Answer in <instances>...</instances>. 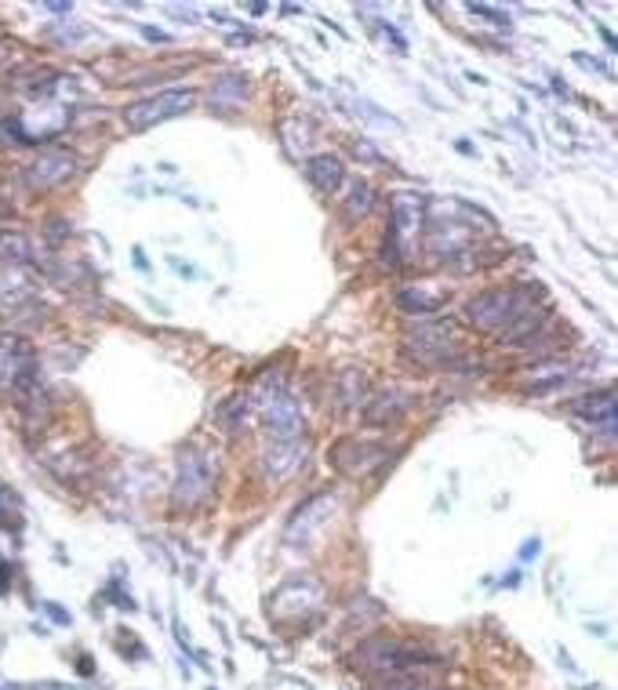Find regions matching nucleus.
Returning a JSON list of instances; mask_svg holds the SVG:
<instances>
[{
	"mask_svg": "<svg viewBox=\"0 0 618 690\" xmlns=\"http://www.w3.org/2000/svg\"><path fill=\"white\" fill-rule=\"evenodd\" d=\"M393 459V451L386 448V443H379V440H364V437H346V440H338L332 443V465L342 476H371L375 470H382Z\"/></svg>",
	"mask_w": 618,
	"mask_h": 690,
	"instance_id": "obj_6",
	"label": "nucleus"
},
{
	"mask_svg": "<svg viewBox=\"0 0 618 690\" xmlns=\"http://www.w3.org/2000/svg\"><path fill=\"white\" fill-rule=\"evenodd\" d=\"M353 154H357V157H364V160H375V163H382V157H379L371 146H353Z\"/></svg>",
	"mask_w": 618,
	"mask_h": 690,
	"instance_id": "obj_22",
	"label": "nucleus"
},
{
	"mask_svg": "<svg viewBox=\"0 0 618 690\" xmlns=\"http://www.w3.org/2000/svg\"><path fill=\"white\" fill-rule=\"evenodd\" d=\"M302 459H306V440H270L262 451V470L273 484H281L299 473Z\"/></svg>",
	"mask_w": 618,
	"mask_h": 690,
	"instance_id": "obj_12",
	"label": "nucleus"
},
{
	"mask_svg": "<svg viewBox=\"0 0 618 690\" xmlns=\"http://www.w3.org/2000/svg\"><path fill=\"white\" fill-rule=\"evenodd\" d=\"M473 15H481V19H492V26H509V15L506 11H495V8H487V4H470Z\"/></svg>",
	"mask_w": 618,
	"mask_h": 690,
	"instance_id": "obj_21",
	"label": "nucleus"
},
{
	"mask_svg": "<svg viewBox=\"0 0 618 690\" xmlns=\"http://www.w3.org/2000/svg\"><path fill=\"white\" fill-rule=\"evenodd\" d=\"M407 393H401V389H386V393H379L375 400L368 404V411H364V418L371 426H386V422H393V418H401L404 411H407Z\"/></svg>",
	"mask_w": 618,
	"mask_h": 690,
	"instance_id": "obj_16",
	"label": "nucleus"
},
{
	"mask_svg": "<svg viewBox=\"0 0 618 690\" xmlns=\"http://www.w3.org/2000/svg\"><path fill=\"white\" fill-rule=\"evenodd\" d=\"M396 306H401V313H407V317H434V313L445 306V298L423 295V291H412V287H401V291H396Z\"/></svg>",
	"mask_w": 618,
	"mask_h": 690,
	"instance_id": "obj_18",
	"label": "nucleus"
},
{
	"mask_svg": "<svg viewBox=\"0 0 618 690\" xmlns=\"http://www.w3.org/2000/svg\"><path fill=\"white\" fill-rule=\"evenodd\" d=\"M306 179L313 182V190L324 193V196H335L338 185H342L346 171H342V160L335 154H317L306 160Z\"/></svg>",
	"mask_w": 618,
	"mask_h": 690,
	"instance_id": "obj_14",
	"label": "nucleus"
},
{
	"mask_svg": "<svg viewBox=\"0 0 618 690\" xmlns=\"http://www.w3.org/2000/svg\"><path fill=\"white\" fill-rule=\"evenodd\" d=\"M30 240L22 237L15 229H4L0 233V265H30Z\"/></svg>",
	"mask_w": 618,
	"mask_h": 690,
	"instance_id": "obj_19",
	"label": "nucleus"
},
{
	"mask_svg": "<svg viewBox=\"0 0 618 690\" xmlns=\"http://www.w3.org/2000/svg\"><path fill=\"white\" fill-rule=\"evenodd\" d=\"M324 589L313 578H291L273 592V618L277 622H302L321 607Z\"/></svg>",
	"mask_w": 618,
	"mask_h": 690,
	"instance_id": "obj_9",
	"label": "nucleus"
},
{
	"mask_svg": "<svg viewBox=\"0 0 618 690\" xmlns=\"http://www.w3.org/2000/svg\"><path fill=\"white\" fill-rule=\"evenodd\" d=\"M193 106H196L193 88H171V91H160V95L132 102V106L124 110V121L132 132H149V127L168 124L175 116H186Z\"/></svg>",
	"mask_w": 618,
	"mask_h": 690,
	"instance_id": "obj_5",
	"label": "nucleus"
},
{
	"mask_svg": "<svg viewBox=\"0 0 618 690\" xmlns=\"http://www.w3.org/2000/svg\"><path fill=\"white\" fill-rule=\"evenodd\" d=\"M371 207H375V190H371L368 182H353V185H349V196L342 201V215H346L349 226L364 222L371 215Z\"/></svg>",
	"mask_w": 618,
	"mask_h": 690,
	"instance_id": "obj_17",
	"label": "nucleus"
},
{
	"mask_svg": "<svg viewBox=\"0 0 618 690\" xmlns=\"http://www.w3.org/2000/svg\"><path fill=\"white\" fill-rule=\"evenodd\" d=\"M535 306H539V291L535 287H495V291H484V295L470 298L465 320H470L476 331H487L498 338V335H506L520 317H528Z\"/></svg>",
	"mask_w": 618,
	"mask_h": 690,
	"instance_id": "obj_2",
	"label": "nucleus"
},
{
	"mask_svg": "<svg viewBox=\"0 0 618 690\" xmlns=\"http://www.w3.org/2000/svg\"><path fill=\"white\" fill-rule=\"evenodd\" d=\"M357 661L364 665L368 672H379V676H407L423 669V665H437V658L429 651L404 640H390V636L368 640L364 647L357 651Z\"/></svg>",
	"mask_w": 618,
	"mask_h": 690,
	"instance_id": "obj_4",
	"label": "nucleus"
},
{
	"mask_svg": "<svg viewBox=\"0 0 618 690\" xmlns=\"http://www.w3.org/2000/svg\"><path fill=\"white\" fill-rule=\"evenodd\" d=\"M0 389L11 396V404L19 407L22 418L33 426L48 407L44 396L41 374H37V353L22 335L0 331Z\"/></svg>",
	"mask_w": 618,
	"mask_h": 690,
	"instance_id": "obj_1",
	"label": "nucleus"
},
{
	"mask_svg": "<svg viewBox=\"0 0 618 690\" xmlns=\"http://www.w3.org/2000/svg\"><path fill=\"white\" fill-rule=\"evenodd\" d=\"M571 411H575L578 418H589L593 426H600V432L615 437V389H600V393L578 396V400L571 404Z\"/></svg>",
	"mask_w": 618,
	"mask_h": 690,
	"instance_id": "obj_13",
	"label": "nucleus"
},
{
	"mask_svg": "<svg viewBox=\"0 0 618 690\" xmlns=\"http://www.w3.org/2000/svg\"><path fill=\"white\" fill-rule=\"evenodd\" d=\"M418 226H423V196H418V193H401L393 201L390 229L396 233V240H407Z\"/></svg>",
	"mask_w": 618,
	"mask_h": 690,
	"instance_id": "obj_15",
	"label": "nucleus"
},
{
	"mask_svg": "<svg viewBox=\"0 0 618 690\" xmlns=\"http://www.w3.org/2000/svg\"><path fill=\"white\" fill-rule=\"evenodd\" d=\"M215 484H218V454L207 448H182L179 462H175V487H171L175 512L201 509L215 495Z\"/></svg>",
	"mask_w": 618,
	"mask_h": 690,
	"instance_id": "obj_3",
	"label": "nucleus"
},
{
	"mask_svg": "<svg viewBox=\"0 0 618 690\" xmlns=\"http://www.w3.org/2000/svg\"><path fill=\"white\" fill-rule=\"evenodd\" d=\"M259 411H262V426H266V437L270 440H302L306 418H302L299 400L284 389V385H273V389L262 396Z\"/></svg>",
	"mask_w": 618,
	"mask_h": 690,
	"instance_id": "obj_7",
	"label": "nucleus"
},
{
	"mask_svg": "<svg viewBox=\"0 0 618 690\" xmlns=\"http://www.w3.org/2000/svg\"><path fill=\"white\" fill-rule=\"evenodd\" d=\"M48 11H55V15H66V11H74V4H44Z\"/></svg>",
	"mask_w": 618,
	"mask_h": 690,
	"instance_id": "obj_23",
	"label": "nucleus"
},
{
	"mask_svg": "<svg viewBox=\"0 0 618 690\" xmlns=\"http://www.w3.org/2000/svg\"><path fill=\"white\" fill-rule=\"evenodd\" d=\"M77 154L66 146H48L44 154L37 157L26 168V185L33 193H52L58 185H66L69 179L77 174Z\"/></svg>",
	"mask_w": 618,
	"mask_h": 690,
	"instance_id": "obj_8",
	"label": "nucleus"
},
{
	"mask_svg": "<svg viewBox=\"0 0 618 690\" xmlns=\"http://www.w3.org/2000/svg\"><path fill=\"white\" fill-rule=\"evenodd\" d=\"M37 302V284H33L26 265H0V313L15 317Z\"/></svg>",
	"mask_w": 618,
	"mask_h": 690,
	"instance_id": "obj_11",
	"label": "nucleus"
},
{
	"mask_svg": "<svg viewBox=\"0 0 618 690\" xmlns=\"http://www.w3.org/2000/svg\"><path fill=\"white\" fill-rule=\"evenodd\" d=\"M244 95H248V80H244V77H223V80H218V84L212 88L215 110H237Z\"/></svg>",
	"mask_w": 618,
	"mask_h": 690,
	"instance_id": "obj_20",
	"label": "nucleus"
},
{
	"mask_svg": "<svg viewBox=\"0 0 618 690\" xmlns=\"http://www.w3.org/2000/svg\"><path fill=\"white\" fill-rule=\"evenodd\" d=\"M335 509H338V498L335 495H313L306 506H299V512L291 517L288 531H284L288 545H306L313 534L328 528L332 517H335Z\"/></svg>",
	"mask_w": 618,
	"mask_h": 690,
	"instance_id": "obj_10",
	"label": "nucleus"
}]
</instances>
